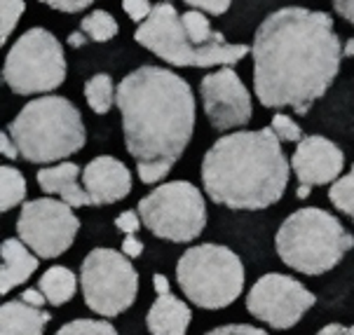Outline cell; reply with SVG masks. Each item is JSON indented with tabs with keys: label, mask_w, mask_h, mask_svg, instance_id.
Masks as SVG:
<instances>
[{
	"label": "cell",
	"mask_w": 354,
	"mask_h": 335,
	"mask_svg": "<svg viewBox=\"0 0 354 335\" xmlns=\"http://www.w3.org/2000/svg\"><path fill=\"white\" fill-rule=\"evenodd\" d=\"M254 92L266 108L308 115L333 85L343 43L331 15L308 8H281L261 21L251 45Z\"/></svg>",
	"instance_id": "6da1fadb"
},
{
	"label": "cell",
	"mask_w": 354,
	"mask_h": 335,
	"mask_svg": "<svg viewBox=\"0 0 354 335\" xmlns=\"http://www.w3.org/2000/svg\"><path fill=\"white\" fill-rule=\"evenodd\" d=\"M115 101L141 183H160L193 139V89L169 68L141 66L120 80Z\"/></svg>",
	"instance_id": "7a4b0ae2"
},
{
	"label": "cell",
	"mask_w": 354,
	"mask_h": 335,
	"mask_svg": "<svg viewBox=\"0 0 354 335\" xmlns=\"http://www.w3.org/2000/svg\"><path fill=\"white\" fill-rule=\"evenodd\" d=\"M291 166L272 127L221 136L202 160V183L212 202L232 211L277 204Z\"/></svg>",
	"instance_id": "3957f363"
},
{
	"label": "cell",
	"mask_w": 354,
	"mask_h": 335,
	"mask_svg": "<svg viewBox=\"0 0 354 335\" xmlns=\"http://www.w3.org/2000/svg\"><path fill=\"white\" fill-rule=\"evenodd\" d=\"M10 136L26 162H62L85 148L87 131L80 111L64 97L28 101L10 122Z\"/></svg>",
	"instance_id": "277c9868"
},
{
	"label": "cell",
	"mask_w": 354,
	"mask_h": 335,
	"mask_svg": "<svg viewBox=\"0 0 354 335\" xmlns=\"http://www.w3.org/2000/svg\"><path fill=\"white\" fill-rule=\"evenodd\" d=\"M274 249L281 262L291 270L317 277L331 272L347 251L354 249V235L345 230L333 213L305 207L293 211L279 225Z\"/></svg>",
	"instance_id": "5b68a950"
},
{
	"label": "cell",
	"mask_w": 354,
	"mask_h": 335,
	"mask_svg": "<svg viewBox=\"0 0 354 335\" xmlns=\"http://www.w3.org/2000/svg\"><path fill=\"white\" fill-rule=\"evenodd\" d=\"M134 40L151 50L162 61L178 68H212V66H235L247 57V45H227L225 40L209 45H195L188 38L181 15L169 3H158L146 21L134 31Z\"/></svg>",
	"instance_id": "8992f818"
},
{
	"label": "cell",
	"mask_w": 354,
	"mask_h": 335,
	"mask_svg": "<svg viewBox=\"0 0 354 335\" xmlns=\"http://www.w3.org/2000/svg\"><path fill=\"white\" fill-rule=\"evenodd\" d=\"M176 281L197 307L223 309L235 303L244 289V265L227 247L202 244L178 258Z\"/></svg>",
	"instance_id": "52a82bcc"
},
{
	"label": "cell",
	"mask_w": 354,
	"mask_h": 335,
	"mask_svg": "<svg viewBox=\"0 0 354 335\" xmlns=\"http://www.w3.org/2000/svg\"><path fill=\"white\" fill-rule=\"evenodd\" d=\"M3 80L12 92L21 97L54 92L66 80L62 43L47 28H28L5 57Z\"/></svg>",
	"instance_id": "ba28073f"
},
{
	"label": "cell",
	"mask_w": 354,
	"mask_h": 335,
	"mask_svg": "<svg viewBox=\"0 0 354 335\" xmlns=\"http://www.w3.org/2000/svg\"><path fill=\"white\" fill-rule=\"evenodd\" d=\"M141 220L158 239L188 244L204 232L207 204L193 183L174 181L155 188L139 202Z\"/></svg>",
	"instance_id": "9c48e42d"
},
{
	"label": "cell",
	"mask_w": 354,
	"mask_h": 335,
	"mask_svg": "<svg viewBox=\"0 0 354 335\" xmlns=\"http://www.w3.org/2000/svg\"><path fill=\"white\" fill-rule=\"evenodd\" d=\"M127 253L113 249H94L80 267V286L85 305L99 316L127 312L139 293V274L127 260Z\"/></svg>",
	"instance_id": "30bf717a"
},
{
	"label": "cell",
	"mask_w": 354,
	"mask_h": 335,
	"mask_svg": "<svg viewBox=\"0 0 354 335\" xmlns=\"http://www.w3.org/2000/svg\"><path fill=\"white\" fill-rule=\"evenodd\" d=\"M80 220L68 202L40 197L24 204L17 218V235L40 258H59L75 242Z\"/></svg>",
	"instance_id": "8fae6325"
},
{
	"label": "cell",
	"mask_w": 354,
	"mask_h": 335,
	"mask_svg": "<svg viewBox=\"0 0 354 335\" xmlns=\"http://www.w3.org/2000/svg\"><path fill=\"white\" fill-rule=\"evenodd\" d=\"M315 293H310L298 279L279 272L263 274L247 296L249 314L274 331L293 328L308 309L315 307Z\"/></svg>",
	"instance_id": "7c38bea8"
},
{
	"label": "cell",
	"mask_w": 354,
	"mask_h": 335,
	"mask_svg": "<svg viewBox=\"0 0 354 335\" xmlns=\"http://www.w3.org/2000/svg\"><path fill=\"white\" fill-rule=\"evenodd\" d=\"M200 97L207 119L218 131L242 127L254 115L249 89L230 66H221L218 70L202 77Z\"/></svg>",
	"instance_id": "4fadbf2b"
},
{
	"label": "cell",
	"mask_w": 354,
	"mask_h": 335,
	"mask_svg": "<svg viewBox=\"0 0 354 335\" xmlns=\"http://www.w3.org/2000/svg\"><path fill=\"white\" fill-rule=\"evenodd\" d=\"M345 155L333 141L310 134L298 141V148L291 157V169L301 183L326 185L343 173Z\"/></svg>",
	"instance_id": "5bb4252c"
},
{
	"label": "cell",
	"mask_w": 354,
	"mask_h": 335,
	"mask_svg": "<svg viewBox=\"0 0 354 335\" xmlns=\"http://www.w3.org/2000/svg\"><path fill=\"white\" fill-rule=\"evenodd\" d=\"M82 185L89 193L92 207L115 204L129 195L131 171L120 160L111 157V155H101L82 169Z\"/></svg>",
	"instance_id": "9a60e30c"
},
{
	"label": "cell",
	"mask_w": 354,
	"mask_h": 335,
	"mask_svg": "<svg viewBox=\"0 0 354 335\" xmlns=\"http://www.w3.org/2000/svg\"><path fill=\"white\" fill-rule=\"evenodd\" d=\"M80 176V166L73 162H62L57 166H47L35 173V181H38L40 190L47 195H59L64 202H68L73 209L80 207H92L89 193L85 190V185L77 183Z\"/></svg>",
	"instance_id": "2e32d148"
},
{
	"label": "cell",
	"mask_w": 354,
	"mask_h": 335,
	"mask_svg": "<svg viewBox=\"0 0 354 335\" xmlns=\"http://www.w3.org/2000/svg\"><path fill=\"white\" fill-rule=\"evenodd\" d=\"M190 321V307L171 293H160L146 314V326L153 335H183Z\"/></svg>",
	"instance_id": "e0dca14e"
},
{
	"label": "cell",
	"mask_w": 354,
	"mask_h": 335,
	"mask_svg": "<svg viewBox=\"0 0 354 335\" xmlns=\"http://www.w3.org/2000/svg\"><path fill=\"white\" fill-rule=\"evenodd\" d=\"M0 253H3V274H0V293H10L24 281L31 279V274L38 270L40 256L31 253L21 239H5L0 244Z\"/></svg>",
	"instance_id": "ac0fdd59"
},
{
	"label": "cell",
	"mask_w": 354,
	"mask_h": 335,
	"mask_svg": "<svg viewBox=\"0 0 354 335\" xmlns=\"http://www.w3.org/2000/svg\"><path fill=\"white\" fill-rule=\"evenodd\" d=\"M52 321V314L26 300H10L0 309V333L3 335H40Z\"/></svg>",
	"instance_id": "d6986e66"
},
{
	"label": "cell",
	"mask_w": 354,
	"mask_h": 335,
	"mask_svg": "<svg viewBox=\"0 0 354 335\" xmlns=\"http://www.w3.org/2000/svg\"><path fill=\"white\" fill-rule=\"evenodd\" d=\"M40 291L45 293L47 303L54 305V307H62L75 296L77 291V279L75 274L68 270V267L54 265L50 270L43 272V277L38 281Z\"/></svg>",
	"instance_id": "ffe728a7"
},
{
	"label": "cell",
	"mask_w": 354,
	"mask_h": 335,
	"mask_svg": "<svg viewBox=\"0 0 354 335\" xmlns=\"http://www.w3.org/2000/svg\"><path fill=\"white\" fill-rule=\"evenodd\" d=\"M85 99L97 115H106L115 104V85L108 73H97L85 82Z\"/></svg>",
	"instance_id": "44dd1931"
},
{
	"label": "cell",
	"mask_w": 354,
	"mask_h": 335,
	"mask_svg": "<svg viewBox=\"0 0 354 335\" xmlns=\"http://www.w3.org/2000/svg\"><path fill=\"white\" fill-rule=\"evenodd\" d=\"M26 197V178L15 166H0V211L8 213Z\"/></svg>",
	"instance_id": "7402d4cb"
},
{
	"label": "cell",
	"mask_w": 354,
	"mask_h": 335,
	"mask_svg": "<svg viewBox=\"0 0 354 335\" xmlns=\"http://www.w3.org/2000/svg\"><path fill=\"white\" fill-rule=\"evenodd\" d=\"M80 28L89 35V40H94V43H108V40H113L120 33L118 21L113 19L106 10L89 12L85 19L80 21Z\"/></svg>",
	"instance_id": "603a6c76"
},
{
	"label": "cell",
	"mask_w": 354,
	"mask_h": 335,
	"mask_svg": "<svg viewBox=\"0 0 354 335\" xmlns=\"http://www.w3.org/2000/svg\"><path fill=\"white\" fill-rule=\"evenodd\" d=\"M183 28L188 33V38L193 40L195 45H209V43H218V40H225L223 33L212 31V23H209L207 17L202 15V10H190L181 15Z\"/></svg>",
	"instance_id": "cb8c5ba5"
},
{
	"label": "cell",
	"mask_w": 354,
	"mask_h": 335,
	"mask_svg": "<svg viewBox=\"0 0 354 335\" xmlns=\"http://www.w3.org/2000/svg\"><path fill=\"white\" fill-rule=\"evenodd\" d=\"M328 200L338 211L347 213L354 220V164L343 178H335L328 190Z\"/></svg>",
	"instance_id": "d4e9b609"
},
{
	"label": "cell",
	"mask_w": 354,
	"mask_h": 335,
	"mask_svg": "<svg viewBox=\"0 0 354 335\" xmlns=\"http://www.w3.org/2000/svg\"><path fill=\"white\" fill-rule=\"evenodd\" d=\"M26 12V3L24 0H0V43L10 38L15 31L19 17Z\"/></svg>",
	"instance_id": "484cf974"
},
{
	"label": "cell",
	"mask_w": 354,
	"mask_h": 335,
	"mask_svg": "<svg viewBox=\"0 0 354 335\" xmlns=\"http://www.w3.org/2000/svg\"><path fill=\"white\" fill-rule=\"evenodd\" d=\"M59 335H115V328L99 319H75L59 328Z\"/></svg>",
	"instance_id": "4316f807"
},
{
	"label": "cell",
	"mask_w": 354,
	"mask_h": 335,
	"mask_svg": "<svg viewBox=\"0 0 354 335\" xmlns=\"http://www.w3.org/2000/svg\"><path fill=\"white\" fill-rule=\"evenodd\" d=\"M270 127L274 129V134L279 136V141H286V143L296 141L298 143L303 139V129L298 127L289 115H284V113H277V115L272 117V124H270Z\"/></svg>",
	"instance_id": "83f0119b"
},
{
	"label": "cell",
	"mask_w": 354,
	"mask_h": 335,
	"mask_svg": "<svg viewBox=\"0 0 354 335\" xmlns=\"http://www.w3.org/2000/svg\"><path fill=\"white\" fill-rule=\"evenodd\" d=\"M122 10L127 12V17L134 23H141L151 17L153 5L148 0H122Z\"/></svg>",
	"instance_id": "f1b7e54d"
},
{
	"label": "cell",
	"mask_w": 354,
	"mask_h": 335,
	"mask_svg": "<svg viewBox=\"0 0 354 335\" xmlns=\"http://www.w3.org/2000/svg\"><path fill=\"white\" fill-rule=\"evenodd\" d=\"M188 8H195V10H202L207 12V15H225L227 10H230V3L232 0H183Z\"/></svg>",
	"instance_id": "f546056e"
},
{
	"label": "cell",
	"mask_w": 354,
	"mask_h": 335,
	"mask_svg": "<svg viewBox=\"0 0 354 335\" xmlns=\"http://www.w3.org/2000/svg\"><path fill=\"white\" fill-rule=\"evenodd\" d=\"M141 213L136 211H124L115 218V227L120 232H124V235H136L141 230Z\"/></svg>",
	"instance_id": "4dcf8cb0"
},
{
	"label": "cell",
	"mask_w": 354,
	"mask_h": 335,
	"mask_svg": "<svg viewBox=\"0 0 354 335\" xmlns=\"http://www.w3.org/2000/svg\"><path fill=\"white\" fill-rule=\"evenodd\" d=\"M38 3H45V5H50L52 10L66 12V15H75V12H80V10H87L94 0H38Z\"/></svg>",
	"instance_id": "1f68e13d"
},
{
	"label": "cell",
	"mask_w": 354,
	"mask_h": 335,
	"mask_svg": "<svg viewBox=\"0 0 354 335\" xmlns=\"http://www.w3.org/2000/svg\"><path fill=\"white\" fill-rule=\"evenodd\" d=\"M212 333H214V335H223V333H247V335H261V333H263V328H256V326H249V324H242V326L230 324V326H218V328H214Z\"/></svg>",
	"instance_id": "d6a6232c"
},
{
	"label": "cell",
	"mask_w": 354,
	"mask_h": 335,
	"mask_svg": "<svg viewBox=\"0 0 354 335\" xmlns=\"http://www.w3.org/2000/svg\"><path fill=\"white\" fill-rule=\"evenodd\" d=\"M335 15H340L345 21H350L354 26V0H331Z\"/></svg>",
	"instance_id": "836d02e7"
},
{
	"label": "cell",
	"mask_w": 354,
	"mask_h": 335,
	"mask_svg": "<svg viewBox=\"0 0 354 335\" xmlns=\"http://www.w3.org/2000/svg\"><path fill=\"white\" fill-rule=\"evenodd\" d=\"M122 253H127L129 258H139L143 253V244L136 239V235H127L122 239Z\"/></svg>",
	"instance_id": "e575fe53"
},
{
	"label": "cell",
	"mask_w": 354,
	"mask_h": 335,
	"mask_svg": "<svg viewBox=\"0 0 354 335\" xmlns=\"http://www.w3.org/2000/svg\"><path fill=\"white\" fill-rule=\"evenodd\" d=\"M0 151H3V155L5 157H10V160H17L19 157V148H17V143H15V139L10 136V131L8 134H0Z\"/></svg>",
	"instance_id": "d590c367"
},
{
	"label": "cell",
	"mask_w": 354,
	"mask_h": 335,
	"mask_svg": "<svg viewBox=\"0 0 354 335\" xmlns=\"http://www.w3.org/2000/svg\"><path fill=\"white\" fill-rule=\"evenodd\" d=\"M21 300L31 303V305H35V307H43V305L47 303V298H45V293L40 291V286H38V289H26V291H24Z\"/></svg>",
	"instance_id": "8d00e7d4"
},
{
	"label": "cell",
	"mask_w": 354,
	"mask_h": 335,
	"mask_svg": "<svg viewBox=\"0 0 354 335\" xmlns=\"http://www.w3.org/2000/svg\"><path fill=\"white\" fill-rule=\"evenodd\" d=\"M322 335H352V326H343V324H328L324 326Z\"/></svg>",
	"instance_id": "74e56055"
},
{
	"label": "cell",
	"mask_w": 354,
	"mask_h": 335,
	"mask_svg": "<svg viewBox=\"0 0 354 335\" xmlns=\"http://www.w3.org/2000/svg\"><path fill=\"white\" fill-rule=\"evenodd\" d=\"M153 289L155 293H169V279L165 277V274H153Z\"/></svg>",
	"instance_id": "f35d334b"
},
{
	"label": "cell",
	"mask_w": 354,
	"mask_h": 335,
	"mask_svg": "<svg viewBox=\"0 0 354 335\" xmlns=\"http://www.w3.org/2000/svg\"><path fill=\"white\" fill-rule=\"evenodd\" d=\"M87 40H89V35L82 31V28H80V31H73V33L68 35V45L71 47H82V45H87Z\"/></svg>",
	"instance_id": "ab89813d"
},
{
	"label": "cell",
	"mask_w": 354,
	"mask_h": 335,
	"mask_svg": "<svg viewBox=\"0 0 354 335\" xmlns=\"http://www.w3.org/2000/svg\"><path fill=\"white\" fill-rule=\"evenodd\" d=\"M343 59H354V38H347L343 45Z\"/></svg>",
	"instance_id": "60d3db41"
},
{
	"label": "cell",
	"mask_w": 354,
	"mask_h": 335,
	"mask_svg": "<svg viewBox=\"0 0 354 335\" xmlns=\"http://www.w3.org/2000/svg\"><path fill=\"white\" fill-rule=\"evenodd\" d=\"M310 193H312V185H308V183H301L298 185V200H305V197H310Z\"/></svg>",
	"instance_id": "b9f144b4"
}]
</instances>
